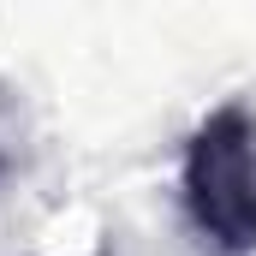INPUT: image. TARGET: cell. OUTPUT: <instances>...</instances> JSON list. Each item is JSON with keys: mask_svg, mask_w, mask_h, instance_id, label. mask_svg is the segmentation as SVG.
<instances>
[{"mask_svg": "<svg viewBox=\"0 0 256 256\" xmlns=\"http://www.w3.org/2000/svg\"><path fill=\"white\" fill-rule=\"evenodd\" d=\"M179 196L191 226L220 256H256V108L220 102L185 137Z\"/></svg>", "mask_w": 256, "mask_h": 256, "instance_id": "6da1fadb", "label": "cell"}, {"mask_svg": "<svg viewBox=\"0 0 256 256\" xmlns=\"http://www.w3.org/2000/svg\"><path fill=\"white\" fill-rule=\"evenodd\" d=\"M0 167H6V155H0Z\"/></svg>", "mask_w": 256, "mask_h": 256, "instance_id": "7a4b0ae2", "label": "cell"}]
</instances>
